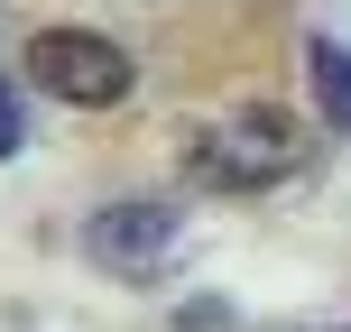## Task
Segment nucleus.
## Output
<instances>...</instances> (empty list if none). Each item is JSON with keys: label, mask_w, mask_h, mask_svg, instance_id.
Wrapping results in <instances>:
<instances>
[{"label": "nucleus", "mask_w": 351, "mask_h": 332, "mask_svg": "<svg viewBox=\"0 0 351 332\" xmlns=\"http://www.w3.org/2000/svg\"><path fill=\"white\" fill-rule=\"evenodd\" d=\"M305 157H315L305 120H287V111H268V102H250V111H231V120H213V129H194V139H185V175H194V185H213V194L296 185Z\"/></svg>", "instance_id": "nucleus-1"}, {"label": "nucleus", "mask_w": 351, "mask_h": 332, "mask_svg": "<svg viewBox=\"0 0 351 332\" xmlns=\"http://www.w3.org/2000/svg\"><path fill=\"white\" fill-rule=\"evenodd\" d=\"M28 84L47 92V102H65V111H111V102H130L139 65H130V47H111L102 28H37L28 37Z\"/></svg>", "instance_id": "nucleus-2"}, {"label": "nucleus", "mask_w": 351, "mask_h": 332, "mask_svg": "<svg viewBox=\"0 0 351 332\" xmlns=\"http://www.w3.org/2000/svg\"><path fill=\"white\" fill-rule=\"evenodd\" d=\"M176 240H185V222L167 203H111V212L84 222V259L111 268V277H167Z\"/></svg>", "instance_id": "nucleus-3"}, {"label": "nucleus", "mask_w": 351, "mask_h": 332, "mask_svg": "<svg viewBox=\"0 0 351 332\" xmlns=\"http://www.w3.org/2000/svg\"><path fill=\"white\" fill-rule=\"evenodd\" d=\"M305 84H315V111H324V120L351 129V47L315 37V47H305Z\"/></svg>", "instance_id": "nucleus-4"}, {"label": "nucleus", "mask_w": 351, "mask_h": 332, "mask_svg": "<svg viewBox=\"0 0 351 332\" xmlns=\"http://www.w3.org/2000/svg\"><path fill=\"white\" fill-rule=\"evenodd\" d=\"M19 148H28V102H19V84L0 74V166H10Z\"/></svg>", "instance_id": "nucleus-5"}]
</instances>
